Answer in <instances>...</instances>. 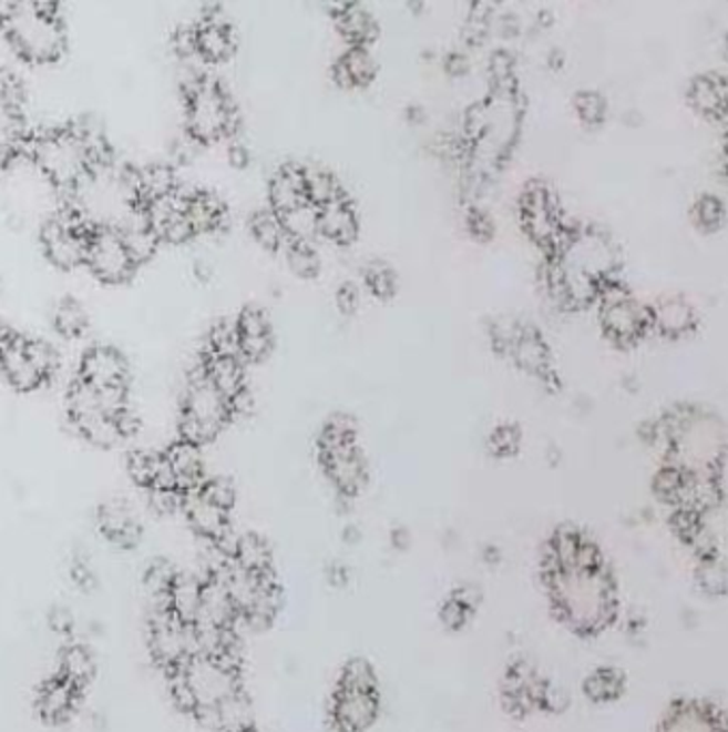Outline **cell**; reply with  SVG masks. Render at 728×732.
<instances>
[{
  "mask_svg": "<svg viewBox=\"0 0 728 732\" xmlns=\"http://www.w3.org/2000/svg\"><path fill=\"white\" fill-rule=\"evenodd\" d=\"M0 27L20 57L31 63H52L65 50V29L57 4L4 2Z\"/></svg>",
  "mask_w": 728,
  "mask_h": 732,
  "instance_id": "cell-1",
  "label": "cell"
},
{
  "mask_svg": "<svg viewBox=\"0 0 728 732\" xmlns=\"http://www.w3.org/2000/svg\"><path fill=\"white\" fill-rule=\"evenodd\" d=\"M237 110L224 87L198 73L185 84V135L196 144L230 138L237 130Z\"/></svg>",
  "mask_w": 728,
  "mask_h": 732,
  "instance_id": "cell-2",
  "label": "cell"
},
{
  "mask_svg": "<svg viewBox=\"0 0 728 732\" xmlns=\"http://www.w3.org/2000/svg\"><path fill=\"white\" fill-rule=\"evenodd\" d=\"M24 146H29V157L35 166L59 187L73 192L75 185L91 172V160L84 144V138L73 128H61L50 132L39 133L35 138H27ZM22 146V149H24Z\"/></svg>",
  "mask_w": 728,
  "mask_h": 732,
  "instance_id": "cell-3",
  "label": "cell"
},
{
  "mask_svg": "<svg viewBox=\"0 0 728 732\" xmlns=\"http://www.w3.org/2000/svg\"><path fill=\"white\" fill-rule=\"evenodd\" d=\"M233 419L228 399L208 383L203 366L194 369L178 415V438L192 445L211 443Z\"/></svg>",
  "mask_w": 728,
  "mask_h": 732,
  "instance_id": "cell-4",
  "label": "cell"
},
{
  "mask_svg": "<svg viewBox=\"0 0 728 732\" xmlns=\"http://www.w3.org/2000/svg\"><path fill=\"white\" fill-rule=\"evenodd\" d=\"M595 301L599 303L602 329L611 342L619 346H634L652 329L649 309L632 297L619 277L599 282Z\"/></svg>",
  "mask_w": 728,
  "mask_h": 732,
  "instance_id": "cell-5",
  "label": "cell"
},
{
  "mask_svg": "<svg viewBox=\"0 0 728 732\" xmlns=\"http://www.w3.org/2000/svg\"><path fill=\"white\" fill-rule=\"evenodd\" d=\"M95 226L73 206L57 211L39 233V243L45 258L63 271L84 265L89 234Z\"/></svg>",
  "mask_w": 728,
  "mask_h": 732,
  "instance_id": "cell-6",
  "label": "cell"
},
{
  "mask_svg": "<svg viewBox=\"0 0 728 732\" xmlns=\"http://www.w3.org/2000/svg\"><path fill=\"white\" fill-rule=\"evenodd\" d=\"M521 222L531 241L551 256L563 222L555 192L546 181L533 179L524 185L521 194Z\"/></svg>",
  "mask_w": 728,
  "mask_h": 732,
  "instance_id": "cell-7",
  "label": "cell"
},
{
  "mask_svg": "<svg viewBox=\"0 0 728 732\" xmlns=\"http://www.w3.org/2000/svg\"><path fill=\"white\" fill-rule=\"evenodd\" d=\"M84 266L105 284H121L136 271L121 234L110 226H95L89 234Z\"/></svg>",
  "mask_w": 728,
  "mask_h": 732,
  "instance_id": "cell-8",
  "label": "cell"
},
{
  "mask_svg": "<svg viewBox=\"0 0 728 732\" xmlns=\"http://www.w3.org/2000/svg\"><path fill=\"white\" fill-rule=\"evenodd\" d=\"M151 649L164 665L178 668L185 664L192 655H196L194 626L178 621L168 610L157 612L151 632Z\"/></svg>",
  "mask_w": 728,
  "mask_h": 732,
  "instance_id": "cell-9",
  "label": "cell"
},
{
  "mask_svg": "<svg viewBox=\"0 0 728 732\" xmlns=\"http://www.w3.org/2000/svg\"><path fill=\"white\" fill-rule=\"evenodd\" d=\"M78 378L95 389L127 387L130 364L119 348L110 344H95L84 350L78 367Z\"/></svg>",
  "mask_w": 728,
  "mask_h": 732,
  "instance_id": "cell-10",
  "label": "cell"
},
{
  "mask_svg": "<svg viewBox=\"0 0 728 732\" xmlns=\"http://www.w3.org/2000/svg\"><path fill=\"white\" fill-rule=\"evenodd\" d=\"M196 52L205 63H222L235 52V33L226 18L219 16V9H208L207 13L194 24Z\"/></svg>",
  "mask_w": 728,
  "mask_h": 732,
  "instance_id": "cell-11",
  "label": "cell"
},
{
  "mask_svg": "<svg viewBox=\"0 0 728 732\" xmlns=\"http://www.w3.org/2000/svg\"><path fill=\"white\" fill-rule=\"evenodd\" d=\"M239 337V357L247 362H260L269 355L274 346V329L267 312L256 305L243 307L235 318Z\"/></svg>",
  "mask_w": 728,
  "mask_h": 732,
  "instance_id": "cell-12",
  "label": "cell"
},
{
  "mask_svg": "<svg viewBox=\"0 0 728 732\" xmlns=\"http://www.w3.org/2000/svg\"><path fill=\"white\" fill-rule=\"evenodd\" d=\"M0 374L16 392L24 394L35 392L45 383L41 372L27 355L24 337L20 333H16V337L0 350Z\"/></svg>",
  "mask_w": 728,
  "mask_h": 732,
  "instance_id": "cell-13",
  "label": "cell"
},
{
  "mask_svg": "<svg viewBox=\"0 0 728 732\" xmlns=\"http://www.w3.org/2000/svg\"><path fill=\"white\" fill-rule=\"evenodd\" d=\"M181 509L185 511L187 522L198 535L207 537L211 541L224 539V535L228 531V509L215 505L201 490L183 495Z\"/></svg>",
  "mask_w": 728,
  "mask_h": 732,
  "instance_id": "cell-14",
  "label": "cell"
},
{
  "mask_svg": "<svg viewBox=\"0 0 728 732\" xmlns=\"http://www.w3.org/2000/svg\"><path fill=\"white\" fill-rule=\"evenodd\" d=\"M306 202V166L295 162L281 164L269 181V209L281 215Z\"/></svg>",
  "mask_w": 728,
  "mask_h": 732,
  "instance_id": "cell-15",
  "label": "cell"
},
{
  "mask_svg": "<svg viewBox=\"0 0 728 732\" xmlns=\"http://www.w3.org/2000/svg\"><path fill=\"white\" fill-rule=\"evenodd\" d=\"M318 234L338 245H350L359 238V215L348 196L318 206Z\"/></svg>",
  "mask_w": 728,
  "mask_h": 732,
  "instance_id": "cell-16",
  "label": "cell"
},
{
  "mask_svg": "<svg viewBox=\"0 0 728 732\" xmlns=\"http://www.w3.org/2000/svg\"><path fill=\"white\" fill-rule=\"evenodd\" d=\"M649 309V325L664 337H681L696 327V312L690 301L670 295L656 301Z\"/></svg>",
  "mask_w": 728,
  "mask_h": 732,
  "instance_id": "cell-17",
  "label": "cell"
},
{
  "mask_svg": "<svg viewBox=\"0 0 728 732\" xmlns=\"http://www.w3.org/2000/svg\"><path fill=\"white\" fill-rule=\"evenodd\" d=\"M171 470H173L176 490L181 495L194 492L203 486L205 481V468H203V456L201 447L192 445L187 440H176L166 451H164Z\"/></svg>",
  "mask_w": 728,
  "mask_h": 732,
  "instance_id": "cell-18",
  "label": "cell"
},
{
  "mask_svg": "<svg viewBox=\"0 0 728 732\" xmlns=\"http://www.w3.org/2000/svg\"><path fill=\"white\" fill-rule=\"evenodd\" d=\"M226 204L222 199L207 190H192L185 199V217L194 236L215 233L226 222Z\"/></svg>",
  "mask_w": 728,
  "mask_h": 732,
  "instance_id": "cell-19",
  "label": "cell"
},
{
  "mask_svg": "<svg viewBox=\"0 0 728 732\" xmlns=\"http://www.w3.org/2000/svg\"><path fill=\"white\" fill-rule=\"evenodd\" d=\"M688 101L707 119H722L727 110V82L718 73H700L690 82Z\"/></svg>",
  "mask_w": 728,
  "mask_h": 732,
  "instance_id": "cell-20",
  "label": "cell"
},
{
  "mask_svg": "<svg viewBox=\"0 0 728 732\" xmlns=\"http://www.w3.org/2000/svg\"><path fill=\"white\" fill-rule=\"evenodd\" d=\"M377 75V65L368 48L348 45L345 54L331 67V78L338 87H368Z\"/></svg>",
  "mask_w": 728,
  "mask_h": 732,
  "instance_id": "cell-21",
  "label": "cell"
},
{
  "mask_svg": "<svg viewBox=\"0 0 728 732\" xmlns=\"http://www.w3.org/2000/svg\"><path fill=\"white\" fill-rule=\"evenodd\" d=\"M201 366H203L208 383L228 401L247 389L242 357H205L203 355Z\"/></svg>",
  "mask_w": 728,
  "mask_h": 732,
  "instance_id": "cell-22",
  "label": "cell"
},
{
  "mask_svg": "<svg viewBox=\"0 0 728 732\" xmlns=\"http://www.w3.org/2000/svg\"><path fill=\"white\" fill-rule=\"evenodd\" d=\"M510 357L516 362V366L531 374H537V376H544L548 369H553L548 344L533 325L522 327L521 337L516 339L514 348L510 350Z\"/></svg>",
  "mask_w": 728,
  "mask_h": 732,
  "instance_id": "cell-23",
  "label": "cell"
},
{
  "mask_svg": "<svg viewBox=\"0 0 728 732\" xmlns=\"http://www.w3.org/2000/svg\"><path fill=\"white\" fill-rule=\"evenodd\" d=\"M116 231L121 234L134 265L139 266L140 263H146L148 258L155 256L157 247H160V238L157 234L151 231V226L146 224L142 211H134L127 220H123Z\"/></svg>",
  "mask_w": 728,
  "mask_h": 732,
  "instance_id": "cell-24",
  "label": "cell"
},
{
  "mask_svg": "<svg viewBox=\"0 0 728 732\" xmlns=\"http://www.w3.org/2000/svg\"><path fill=\"white\" fill-rule=\"evenodd\" d=\"M334 20L348 45L368 48V43L377 39V22L361 4L334 7Z\"/></svg>",
  "mask_w": 728,
  "mask_h": 732,
  "instance_id": "cell-25",
  "label": "cell"
},
{
  "mask_svg": "<svg viewBox=\"0 0 728 732\" xmlns=\"http://www.w3.org/2000/svg\"><path fill=\"white\" fill-rule=\"evenodd\" d=\"M178 190V179L173 166L168 164H148L136 170V202L139 209L153 200L164 199Z\"/></svg>",
  "mask_w": 728,
  "mask_h": 732,
  "instance_id": "cell-26",
  "label": "cell"
},
{
  "mask_svg": "<svg viewBox=\"0 0 728 732\" xmlns=\"http://www.w3.org/2000/svg\"><path fill=\"white\" fill-rule=\"evenodd\" d=\"M203 584L196 578L189 576H176L173 582V589L168 593V612L176 617L178 621L194 626L198 619L201 610V599H203Z\"/></svg>",
  "mask_w": 728,
  "mask_h": 732,
  "instance_id": "cell-27",
  "label": "cell"
},
{
  "mask_svg": "<svg viewBox=\"0 0 728 732\" xmlns=\"http://www.w3.org/2000/svg\"><path fill=\"white\" fill-rule=\"evenodd\" d=\"M75 697H78V690L63 677L52 679L39 692V711L45 720L59 722L70 715Z\"/></svg>",
  "mask_w": 728,
  "mask_h": 732,
  "instance_id": "cell-28",
  "label": "cell"
},
{
  "mask_svg": "<svg viewBox=\"0 0 728 732\" xmlns=\"http://www.w3.org/2000/svg\"><path fill=\"white\" fill-rule=\"evenodd\" d=\"M100 525L104 529L105 537H110L116 543L127 546V543H136L139 539V522L123 502H110L102 507Z\"/></svg>",
  "mask_w": 728,
  "mask_h": 732,
  "instance_id": "cell-29",
  "label": "cell"
},
{
  "mask_svg": "<svg viewBox=\"0 0 728 732\" xmlns=\"http://www.w3.org/2000/svg\"><path fill=\"white\" fill-rule=\"evenodd\" d=\"M52 325L65 339H78L89 332V314L84 305L73 297L59 301L52 312Z\"/></svg>",
  "mask_w": 728,
  "mask_h": 732,
  "instance_id": "cell-30",
  "label": "cell"
},
{
  "mask_svg": "<svg viewBox=\"0 0 728 732\" xmlns=\"http://www.w3.org/2000/svg\"><path fill=\"white\" fill-rule=\"evenodd\" d=\"M249 233L269 252H284L290 241L279 222L278 213L271 209H260L249 217Z\"/></svg>",
  "mask_w": 728,
  "mask_h": 732,
  "instance_id": "cell-31",
  "label": "cell"
},
{
  "mask_svg": "<svg viewBox=\"0 0 728 732\" xmlns=\"http://www.w3.org/2000/svg\"><path fill=\"white\" fill-rule=\"evenodd\" d=\"M278 217L290 241L312 243L314 236L318 234V209L310 202L299 204Z\"/></svg>",
  "mask_w": 728,
  "mask_h": 732,
  "instance_id": "cell-32",
  "label": "cell"
},
{
  "mask_svg": "<svg viewBox=\"0 0 728 732\" xmlns=\"http://www.w3.org/2000/svg\"><path fill=\"white\" fill-rule=\"evenodd\" d=\"M306 194L316 209L347 196L340 181L322 167H306Z\"/></svg>",
  "mask_w": 728,
  "mask_h": 732,
  "instance_id": "cell-33",
  "label": "cell"
},
{
  "mask_svg": "<svg viewBox=\"0 0 728 732\" xmlns=\"http://www.w3.org/2000/svg\"><path fill=\"white\" fill-rule=\"evenodd\" d=\"M205 357H239V337L235 321L224 318L208 329Z\"/></svg>",
  "mask_w": 728,
  "mask_h": 732,
  "instance_id": "cell-34",
  "label": "cell"
},
{
  "mask_svg": "<svg viewBox=\"0 0 728 732\" xmlns=\"http://www.w3.org/2000/svg\"><path fill=\"white\" fill-rule=\"evenodd\" d=\"M286 263L297 273L299 277L312 279L320 273V258L318 252L314 250L312 243H301V241H288L284 247Z\"/></svg>",
  "mask_w": 728,
  "mask_h": 732,
  "instance_id": "cell-35",
  "label": "cell"
},
{
  "mask_svg": "<svg viewBox=\"0 0 728 732\" xmlns=\"http://www.w3.org/2000/svg\"><path fill=\"white\" fill-rule=\"evenodd\" d=\"M91 674H93V660L89 651L82 647H70L61 660V677L75 690H80L82 685L89 683Z\"/></svg>",
  "mask_w": 728,
  "mask_h": 732,
  "instance_id": "cell-36",
  "label": "cell"
},
{
  "mask_svg": "<svg viewBox=\"0 0 728 732\" xmlns=\"http://www.w3.org/2000/svg\"><path fill=\"white\" fill-rule=\"evenodd\" d=\"M363 282L370 293L379 299H391L398 288V275L391 266L382 261H370L363 268Z\"/></svg>",
  "mask_w": 728,
  "mask_h": 732,
  "instance_id": "cell-37",
  "label": "cell"
},
{
  "mask_svg": "<svg viewBox=\"0 0 728 732\" xmlns=\"http://www.w3.org/2000/svg\"><path fill=\"white\" fill-rule=\"evenodd\" d=\"M727 209L725 202L714 196V194H703L694 200L693 204V220L694 224L703 231H718L725 222Z\"/></svg>",
  "mask_w": 728,
  "mask_h": 732,
  "instance_id": "cell-38",
  "label": "cell"
},
{
  "mask_svg": "<svg viewBox=\"0 0 728 732\" xmlns=\"http://www.w3.org/2000/svg\"><path fill=\"white\" fill-rule=\"evenodd\" d=\"M24 348H27V355L31 357L33 366L41 372V376L45 380H50L54 376V372L59 369L57 348L50 342L39 339V337H24Z\"/></svg>",
  "mask_w": 728,
  "mask_h": 732,
  "instance_id": "cell-39",
  "label": "cell"
},
{
  "mask_svg": "<svg viewBox=\"0 0 728 732\" xmlns=\"http://www.w3.org/2000/svg\"><path fill=\"white\" fill-rule=\"evenodd\" d=\"M574 108H576V114L578 119L589 125V128H595V125H602L604 119H606V100L602 93L597 91H581L574 95Z\"/></svg>",
  "mask_w": 728,
  "mask_h": 732,
  "instance_id": "cell-40",
  "label": "cell"
},
{
  "mask_svg": "<svg viewBox=\"0 0 728 732\" xmlns=\"http://www.w3.org/2000/svg\"><path fill=\"white\" fill-rule=\"evenodd\" d=\"M522 327L524 323L512 318V316H501L492 323L490 327V339H492V346L503 353V355H510V350L514 348L516 339L521 337Z\"/></svg>",
  "mask_w": 728,
  "mask_h": 732,
  "instance_id": "cell-41",
  "label": "cell"
},
{
  "mask_svg": "<svg viewBox=\"0 0 728 732\" xmlns=\"http://www.w3.org/2000/svg\"><path fill=\"white\" fill-rule=\"evenodd\" d=\"M490 16H492V7L490 4H473L471 13L466 16L464 29H462V39L466 45L475 48L480 45L485 39V34L490 31Z\"/></svg>",
  "mask_w": 728,
  "mask_h": 732,
  "instance_id": "cell-42",
  "label": "cell"
},
{
  "mask_svg": "<svg viewBox=\"0 0 728 732\" xmlns=\"http://www.w3.org/2000/svg\"><path fill=\"white\" fill-rule=\"evenodd\" d=\"M716 724L714 720H709L705 713H700L698 709H686V713H677L670 724H668V732H716ZM666 732V731H664Z\"/></svg>",
  "mask_w": 728,
  "mask_h": 732,
  "instance_id": "cell-43",
  "label": "cell"
},
{
  "mask_svg": "<svg viewBox=\"0 0 728 732\" xmlns=\"http://www.w3.org/2000/svg\"><path fill=\"white\" fill-rule=\"evenodd\" d=\"M207 499L213 500L215 505L230 509L233 500H235V490L226 479H205L203 486L198 488Z\"/></svg>",
  "mask_w": 728,
  "mask_h": 732,
  "instance_id": "cell-44",
  "label": "cell"
},
{
  "mask_svg": "<svg viewBox=\"0 0 728 732\" xmlns=\"http://www.w3.org/2000/svg\"><path fill=\"white\" fill-rule=\"evenodd\" d=\"M521 443V433L516 426H501L490 436V445L496 454H512Z\"/></svg>",
  "mask_w": 728,
  "mask_h": 732,
  "instance_id": "cell-45",
  "label": "cell"
},
{
  "mask_svg": "<svg viewBox=\"0 0 728 732\" xmlns=\"http://www.w3.org/2000/svg\"><path fill=\"white\" fill-rule=\"evenodd\" d=\"M173 48L174 52H176L181 59H198L194 24H185V27H178V29H176V33H174L173 37Z\"/></svg>",
  "mask_w": 728,
  "mask_h": 732,
  "instance_id": "cell-46",
  "label": "cell"
},
{
  "mask_svg": "<svg viewBox=\"0 0 728 732\" xmlns=\"http://www.w3.org/2000/svg\"><path fill=\"white\" fill-rule=\"evenodd\" d=\"M466 228L471 231L473 236L488 241L494 234V224L490 220V215L482 211L480 206H471L466 213Z\"/></svg>",
  "mask_w": 728,
  "mask_h": 732,
  "instance_id": "cell-47",
  "label": "cell"
},
{
  "mask_svg": "<svg viewBox=\"0 0 728 732\" xmlns=\"http://www.w3.org/2000/svg\"><path fill=\"white\" fill-rule=\"evenodd\" d=\"M336 303L338 307L345 312V314H352L359 305V286L352 284V282H345L340 288H338V295H336Z\"/></svg>",
  "mask_w": 728,
  "mask_h": 732,
  "instance_id": "cell-48",
  "label": "cell"
},
{
  "mask_svg": "<svg viewBox=\"0 0 728 732\" xmlns=\"http://www.w3.org/2000/svg\"><path fill=\"white\" fill-rule=\"evenodd\" d=\"M445 71L450 73V75H462V73H466V69H469V59H466V54L464 52H458V50H451L450 54L445 57Z\"/></svg>",
  "mask_w": 728,
  "mask_h": 732,
  "instance_id": "cell-49",
  "label": "cell"
},
{
  "mask_svg": "<svg viewBox=\"0 0 728 732\" xmlns=\"http://www.w3.org/2000/svg\"><path fill=\"white\" fill-rule=\"evenodd\" d=\"M228 162L235 167H245L249 164V151L243 142H230L228 146Z\"/></svg>",
  "mask_w": 728,
  "mask_h": 732,
  "instance_id": "cell-50",
  "label": "cell"
},
{
  "mask_svg": "<svg viewBox=\"0 0 728 732\" xmlns=\"http://www.w3.org/2000/svg\"><path fill=\"white\" fill-rule=\"evenodd\" d=\"M499 27H501V33L505 37H516L521 33V20L516 16H510V13L499 18Z\"/></svg>",
  "mask_w": 728,
  "mask_h": 732,
  "instance_id": "cell-51",
  "label": "cell"
},
{
  "mask_svg": "<svg viewBox=\"0 0 728 732\" xmlns=\"http://www.w3.org/2000/svg\"><path fill=\"white\" fill-rule=\"evenodd\" d=\"M16 337V332H11L2 321H0V350Z\"/></svg>",
  "mask_w": 728,
  "mask_h": 732,
  "instance_id": "cell-52",
  "label": "cell"
},
{
  "mask_svg": "<svg viewBox=\"0 0 728 732\" xmlns=\"http://www.w3.org/2000/svg\"><path fill=\"white\" fill-rule=\"evenodd\" d=\"M551 22H553V13H551V11H540L537 24H540V27H548Z\"/></svg>",
  "mask_w": 728,
  "mask_h": 732,
  "instance_id": "cell-53",
  "label": "cell"
}]
</instances>
